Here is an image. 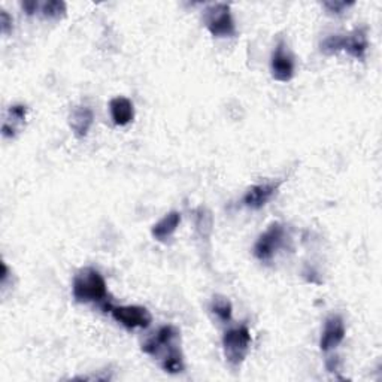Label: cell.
Returning <instances> with one entry per match:
<instances>
[{"instance_id": "2", "label": "cell", "mask_w": 382, "mask_h": 382, "mask_svg": "<svg viewBox=\"0 0 382 382\" xmlns=\"http://www.w3.org/2000/svg\"><path fill=\"white\" fill-rule=\"evenodd\" d=\"M251 345V333L245 324L227 330L223 336V351L227 363L232 368H239L247 359Z\"/></svg>"}, {"instance_id": "5", "label": "cell", "mask_w": 382, "mask_h": 382, "mask_svg": "<svg viewBox=\"0 0 382 382\" xmlns=\"http://www.w3.org/2000/svg\"><path fill=\"white\" fill-rule=\"evenodd\" d=\"M284 225L281 223H272L265 233L260 234L254 245V256L260 261H270L284 241Z\"/></svg>"}, {"instance_id": "6", "label": "cell", "mask_w": 382, "mask_h": 382, "mask_svg": "<svg viewBox=\"0 0 382 382\" xmlns=\"http://www.w3.org/2000/svg\"><path fill=\"white\" fill-rule=\"evenodd\" d=\"M106 309L114 316L117 323L124 325L125 329H147L151 324L152 316L147 308L143 306H111Z\"/></svg>"}, {"instance_id": "10", "label": "cell", "mask_w": 382, "mask_h": 382, "mask_svg": "<svg viewBox=\"0 0 382 382\" xmlns=\"http://www.w3.org/2000/svg\"><path fill=\"white\" fill-rule=\"evenodd\" d=\"M94 114L88 106H77L69 115V125L77 138H86L92 129Z\"/></svg>"}, {"instance_id": "14", "label": "cell", "mask_w": 382, "mask_h": 382, "mask_svg": "<svg viewBox=\"0 0 382 382\" xmlns=\"http://www.w3.org/2000/svg\"><path fill=\"white\" fill-rule=\"evenodd\" d=\"M26 114L27 108L24 105H14L8 109V118L2 127V134L5 138H15L26 121Z\"/></svg>"}, {"instance_id": "17", "label": "cell", "mask_w": 382, "mask_h": 382, "mask_svg": "<svg viewBox=\"0 0 382 382\" xmlns=\"http://www.w3.org/2000/svg\"><path fill=\"white\" fill-rule=\"evenodd\" d=\"M68 6L61 0H50V2H45L41 6V14L43 18H48V20H60L66 15Z\"/></svg>"}, {"instance_id": "19", "label": "cell", "mask_w": 382, "mask_h": 382, "mask_svg": "<svg viewBox=\"0 0 382 382\" xmlns=\"http://www.w3.org/2000/svg\"><path fill=\"white\" fill-rule=\"evenodd\" d=\"M343 48V36L342 34H332L321 42V51L325 56H333V54L341 52Z\"/></svg>"}, {"instance_id": "9", "label": "cell", "mask_w": 382, "mask_h": 382, "mask_svg": "<svg viewBox=\"0 0 382 382\" xmlns=\"http://www.w3.org/2000/svg\"><path fill=\"white\" fill-rule=\"evenodd\" d=\"M281 183H263L252 185L247 190V193L243 196V205L251 209H261L265 205H268L269 200L277 194Z\"/></svg>"}, {"instance_id": "13", "label": "cell", "mask_w": 382, "mask_h": 382, "mask_svg": "<svg viewBox=\"0 0 382 382\" xmlns=\"http://www.w3.org/2000/svg\"><path fill=\"white\" fill-rule=\"evenodd\" d=\"M181 224V214L177 211H172L166 214L161 220L152 225L151 234L152 238L159 242H166L172 234L177 232V229Z\"/></svg>"}, {"instance_id": "12", "label": "cell", "mask_w": 382, "mask_h": 382, "mask_svg": "<svg viewBox=\"0 0 382 382\" xmlns=\"http://www.w3.org/2000/svg\"><path fill=\"white\" fill-rule=\"evenodd\" d=\"M109 111H111L112 121L115 125H127L133 121L134 118V106L132 100L127 97H115L109 103Z\"/></svg>"}, {"instance_id": "16", "label": "cell", "mask_w": 382, "mask_h": 382, "mask_svg": "<svg viewBox=\"0 0 382 382\" xmlns=\"http://www.w3.org/2000/svg\"><path fill=\"white\" fill-rule=\"evenodd\" d=\"M161 368L165 369L168 374H179V372L184 370V357L181 348H177L172 352H169L165 359L160 360Z\"/></svg>"}, {"instance_id": "21", "label": "cell", "mask_w": 382, "mask_h": 382, "mask_svg": "<svg viewBox=\"0 0 382 382\" xmlns=\"http://www.w3.org/2000/svg\"><path fill=\"white\" fill-rule=\"evenodd\" d=\"M12 24H14V20L11 15H9L6 11L0 12V30H2L3 34H9L12 32Z\"/></svg>"}, {"instance_id": "3", "label": "cell", "mask_w": 382, "mask_h": 382, "mask_svg": "<svg viewBox=\"0 0 382 382\" xmlns=\"http://www.w3.org/2000/svg\"><path fill=\"white\" fill-rule=\"evenodd\" d=\"M206 29L215 38H232L236 34V26L232 17L230 5L215 3L205 11Z\"/></svg>"}, {"instance_id": "1", "label": "cell", "mask_w": 382, "mask_h": 382, "mask_svg": "<svg viewBox=\"0 0 382 382\" xmlns=\"http://www.w3.org/2000/svg\"><path fill=\"white\" fill-rule=\"evenodd\" d=\"M72 291L78 303H105L108 300L105 278L93 268H84L78 272Z\"/></svg>"}, {"instance_id": "15", "label": "cell", "mask_w": 382, "mask_h": 382, "mask_svg": "<svg viewBox=\"0 0 382 382\" xmlns=\"http://www.w3.org/2000/svg\"><path fill=\"white\" fill-rule=\"evenodd\" d=\"M211 312L223 323H229L232 320L233 308L230 300L224 296H215L211 303Z\"/></svg>"}, {"instance_id": "18", "label": "cell", "mask_w": 382, "mask_h": 382, "mask_svg": "<svg viewBox=\"0 0 382 382\" xmlns=\"http://www.w3.org/2000/svg\"><path fill=\"white\" fill-rule=\"evenodd\" d=\"M212 215L205 208H199L197 209V215H196V227L197 232L200 233L202 238L208 239L209 234L212 232Z\"/></svg>"}, {"instance_id": "7", "label": "cell", "mask_w": 382, "mask_h": 382, "mask_svg": "<svg viewBox=\"0 0 382 382\" xmlns=\"http://www.w3.org/2000/svg\"><path fill=\"white\" fill-rule=\"evenodd\" d=\"M270 70L274 79L279 83H288L294 77V60L293 56L287 51L285 43L281 41L272 54Z\"/></svg>"}, {"instance_id": "11", "label": "cell", "mask_w": 382, "mask_h": 382, "mask_svg": "<svg viewBox=\"0 0 382 382\" xmlns=\"http://www.w3.org/2000/svg\"><path fill=\"white\" fill-rule=\"evenodd\" d=\"M369 47L368 33L366 29H357L350 36H343V48L342 51H347L351 57L357 60L366 59V51Z\"/></svg>"}, {"instance_id": "8", "label": "cell", "mask_w": 382, "mask_h": 382, "mask_svg": "<svg viewBox=\"0 0 382 382\" xmlns=\"http://www.w3.org/2000/svg\"><path fill=\"white\" fill-rule=\"evenodd\" d=\"M345 334H347V329H345V323L341 315H330L325 320L324 330L320 339V348L323 352L333 351L338 348L343 342Z\"/></svg>"}, {"instance_id": "4", "label": "cell", "mask_w": 382, "mask_h": 382, "mask_svg": "<svg viewBox=\"0 0 382 382\" xmlns=\"http://www.w3.org/2000/svg\"><path fill=\"white\" fill-rule=\"evenodd\" d=\"M179 332L174 325H163L159 332L142 345V351L148 356L157 357L159 360L165 359L169 352L179 348Z\"/></svg>"}, {"instance_id": "20", "label": "cell", "mask_w": 382, "mask_h": 382, "mask_svg": "<svg viewBox=\"0 0 382 382\" xmlns=\"http://www.w3.org/2000/svg\"><path fill=\"white\" fill-rule=\"evenodd\" d=\"M324 9L330 15H342L348 11V8L354 6V2H338V0H329V2L323 3Z\"/></svg>"}, {"instance_id": "22", "label": "cell", "mask_w": 382, "mask_h": 382, "mask_svg": "<svg viewBox=\"0 0 382 382\" xmlns=\"http://www.w3.org/2000/svg\"><path fill=\"white\" fill-rule=\"evenodd\" d=\"M21 8L24 9V12L27 15H33L36 11H38L39 8V3L34 2V0H27V2H23L21 3Z\"/></svg>"}]
</instances>
